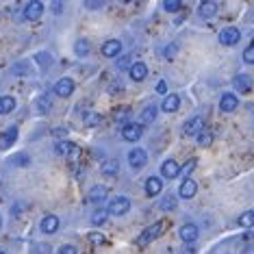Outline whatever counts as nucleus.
<instances>
[{"mask_svg": "<svg viewBox=\"0 0 254 254\" xmlns=\"http://www.w3.org/2000/svg\"><path fill=\"white\" fill-rule=\"evenodd\" d=\"M165 228H167V222H165V219H159V222H154L152 226H148L139 237H137L135 244H137V246H148V244H152L154 239H159V237L165 233Z\"/></svg>", "mask_w": 254, "mask_h": 254, "instance_id": "obj_1", "label": "nucleus"}, {"mask_svg": "<svg viewBox=\"0 0 254 254\" xmlns=\"http://www.w3.org/2000/svg\"><path fill=\"white\" fill-rule=\"evenodd\" d=\"M128 209H130V200L126 198V195H118V198H113L111 202H109V206H107L109 215H115V217L126 215Z\"/></svg>", "mask_w": 254, "mask_h": 254, "instance_id": "obj_2", "label": "nucleus"}, {"mask_svg": "<svg viewBox=\"0 0 254 254\" xmlns=\"http://www.w3.org/2000/svg\"><path fill=\"white\" fill-rule=\"evenodd\" d=\"M148 163V152L143 148H132L130 152H128V165L132 167V170H143Z\"/></svg>", "mask_w": 254, "mask_h": 254, "instance_id": "obj_3", "label": "nucleus"}, {"mask_svg": "<svg viewBox=\"0 0 254 254\" xmlns=\"http://www.w3.org/2000/svg\"><path fill=\"white\" fill-rule=\"evenodd\" d=\"M74 89H76V83H74L72 78H67V76H63V78H59L55 83V87H53V91L59 98H67V96H72L74 94Z\"/></svg>", "mask_w": 254, "mask_h": 254, "instance_id": "obj_4", "label": "nucleus"}, {"mask_svg": "<svg viewBox=\"0 0 254 254\" xmlns=\"http://www.w3.org/2000/svg\"><path fill=\"white\" fill-rule=\"evenodd\" d=\"M143 135V126L141 124H137V122H128V124H124L122 126V139L124 141H137L139 137Z\"/></svg>", "mask_w": 254, "mask_h": 254, "instance_id": "obj_5", "label": "nucleus"}, {"mask_svg": "<svg viewBox=\"0 0 254 254\" xmlns=\"http://www.w3.org/2000/svg\"><path fill=\"white\" fill-rule=\"evenodd\" d=\"M239 39H241V33H239V28H235V26H226L219 31V44L222 46H235Z\"/></svg>", "mask_w": 254, "mask_h": 254, "instance_id": "obj_6", "label": "nucleus"}, {"mask_svg": "<svg viewBox=\"0 0 254 254\" xmlns=\"http://www.w3.org/2000/svg\"><path fill=\"white\" fill-rule=\"evenodd\" d=\"M44 15V4L39 2V0H31V2L24 7V20L28 22H35Z\"/></svg>", "mask_w": 254, "mask_h": 254, "instance_id": "obj_7", "label": "nucleus"}, {"mask_svg": "<svg viewBox=\"0 0 254 254\" xmlns=\"http://www.w3.org/2000/svg\"><path fill=\"white\" fill-rule=\"evenodd\" d=\"M202 130H204V120L202 118H191V120H187L185 126H183V132L187 137H198Z\"/></svg>", "mask_w": 254, "mask_h": 254, "instance_id": "obj_8", "label": "nucleus"}, {"mask_svg": "<svg viewBox=\"0 0 254 254\" xmlns=\"http://www.w3.org/2000/svg\"><path fill=\"white\" fill-rule=\"evenodd\" d=\"M59 224H61V222H59V217L50 213V215H44L42 224H39V228H42V233H44V235H55L57 230H59Z\"/></svg>", "mask_w": 254, "mask_h": 254, "instance_id": "obj_9", "label": "nucleus"}, {"mask_svg": "<svg viewBox=\"0 0 254 254\" xmlns=\"http://www.w3.org/2000/svg\"><path fill=\"white\" fill-rule=\"evenodd\" d=\"M161 174L165 178H170V181H174V178L181 176V165H178L174 159H167V161H163V165H161Z\"/></svg>", "mask_w": 254, "mask_h": 254, "instance_id": "obj_10", "label": "nucleus"}, {"mask_svg": "<svg viewBox=\"0 0 254 254\" xmlns=\"http://www.w3.org/2000/svg\"><path fill=\"white\" fill-rule=\"evenodd\" d=\"M128 76H130V80H135V83H141V80L148 76V65L143 61L132 63L130 70H128Z\"/></svg>", "mask_w": 254, "mask_h": 254, "instance_id": "obj_11", "label": "nucleus"}, {"mask_svg": "<svg viewBox=\"0 0 254 254\" xmlns=\"http://www.w3.org/2000/svg\"><path fill=\"white\" fill-rule=\"evenodd\" d=\"M122 53V44H120V39H109L102 46V55L107 57V59H115V57H120Z\"/></svg>", "mask_w": 254, "mask_h": 254, "instance_id": "obj_12", "label": "nucleus"}, {"mask_svg": "<svg viewBox=\"0 0 254 254\" xmlns=\"http://www.w3.org/2000/svg\"><path fill=\"white\" fill-rule=\"evenodd\" d=\"M143 187H146V195L154 198V195H159L161 191H163V181H161L159 176H150Z\"/></svg>", "mask_w": 254, "mask_h": 254, "instance_id": "obj_13", "label": "nucleus"}, {"mask_svg": "<svg viewBox=\"0 0 254 254\" xmlns=\"http://www.w3.org/2000/svg\"><path fill=\"white\" fill-rule=\"evenodd\" d=\"M178 235H181V239L185 244H193V241L198 239V226H195V224H185V226H181V230H178Z\"/></svg>", "mask_w": 254, "mask_h": 254, "instance_id": "obj_14", "label": "nucleus"}, {"mask_svg": "<svg viewBox=\"0 0 254 254\" xmlns=\"http://www.w3.org/2000/svg\"><path fill=\"white\" fill-rule=\"evenodd\" d=\"M107 195H109V189L102 187V185H96V187H91L87 202H91V204H102V200H107Z\"/></svg>", "mask_w": 254, "mask_h": 254, "instance_id": "obj_15", "label": "nucleus"}, {"mask_svg": "<svg viewBox=\"0 0 254 254\" xmlns=\"http://www.w3.org/2000/svg\"><path fill=\"white\" fill-rule=\"evenodd\" d=\"M195 191H198V185H195V181H191V178H185L183 185H181V189H178V195H181L183 200H189V198H193Z\"/></svg>", "mask_w": 254, "mask_h": 254, "instance_id": "obj_16", "label": "nucleus"}, {"mask_svg": "<svg viewBox=\"0 0 254 254\" xmlns=\"http://www.w3.org/2000/svg\"><path fill=\"white\" fill-rule=\"evenodd\" d=\"M233 87L237 91H241V94H248V91L252 89V78L248 76V74H237L233 78Z\"/></svg>", "mask_w": 254, "mask_h": 254, "instance_id": "obj_17", "label": "nucleus"}, {"mask_svg": "<svg viewBox=\"0 0 254 254\" xmlns=\"http://www.w3.org/2000/svg\"><path fill=\"white\" fill-rule=\"evenodd\" d=\"M237 107H239V100H237L235 94H224L219 98V109H222L224 113H233Z\"/></svg>", "mask_w": 254, "mask_h": 254, "instance_id": "obj_18", "label": "nucleus"}, {"mask_svg": "<svg viewBox=\"0 0 254 254\" xmlns=\"http://www.w3.org/2000/svg\"><path fill=\"white\" fill-rule=\"evenodd\" d=\"M198 13H200V18H215V13H217V2H213V0H204V2H200V7H198Z\"/></svg>", "mask_w": 254, "mask_h": 254, "instance_id": "obj_19", "label": "nucleus"}, {"mask_svg": "<svg viewBox=\"0 0 254 254\" xmlns=\"http://www.w3.org/2000/svg\"><path fill=\"white\" fill-rule=\"evenodd\" d=\"M178 107H181V98L176 94H167L163 105H161V109H163L165 113H174V111H178Z\"/></svg>", "mask_w": 254, "mask_h": 254, "instance_id": "obj_20", "label": "nucleus"}, {"mask_svg": "<svg viewBox=\"0 0 254 254\" xmlns=\"http://www.w3.org/2000/svg\"><path fill=\"white\" fill-rule=\"evenodd\" d=\"M252 250H254V233L248 230V233L241 235V239H239V252L241 254H250Z\"/></svg>", "mask_w": 254, "mask_h": 254, "instance_id": "obj_21", "label": "nucleus"}, {"mask_svg": "<svg viewBox=\"0 0 254 254\" xmlns=\"http://www.w3.org/2000/svg\"><path fill=\"white\" fill-rule=\"evenodd\" d=\"M157 115H159V107L157 105H148L146 109H143V111H141V126L143 124H152L154 122V120H157Z\"/></svg>", "mask_w": 254, "mask_h": 254, "instance_id": "obj_22", "label": "nucleus"}, {"mask_svg": "<svg viewBox=\"0 0 254 254\" xmlns=\"http://www.w3.org/2000/svg\"><path fill=\"white\" fill-rule=\"evenodd\" d=\"M102 174L109 176V178L118 176V174H120V165H118V161H115V159H107L105 163H102Z\"/></svg>", "mask_w": 254, "mask_h": 254, "instance_id": "obj_23", "label": "nucleus"}, {"mask_svg": "<svg viewBox=\"0 0 254 254\" xmlns=\"http://www.w3.org/2000/svg\"><path fill=\"white\" fill-rule=\"evenodd\" d=\"M15 105H18V102H15L13 96H2L0 98V115H9L15 109Z\"/></svg>", "mask_w": 254, "mask_h": 254, "instance_id": "obj_24", "label": "nucleus"}, {"mask_svg": "<svg viewBox=\"0 0 254 254\" xmlns=\"http://www.w3.org/2000/svg\"><path fill=\"white\" fill-rule=\"evenodd\" d=\"M72 150H74V143H72V141H67V139L57 141V146H55V152L59 154V157H65V159L72 154Z\"/></svg>", "mask_w": 254, "mask_h": 254, "instance_id": "obj_25", "label": "nucleus"}, {"mask_svg": "<svg viewBox=\"0 0 254 254\" xmlns=\"http://www.w3.org/2000/svg\"><path fill=\"white\" fill-rule=\"evenodd\" d=\"M107 219H109L107 209H96L94 215H91V224H94V226H102V224H107Z\"/></svg>", "mask_w": 254, "mask_h": 254, "instance_id": "obj_26", "label": "nucleus"}, {"mask_svg": "<svg viewBox=\"0 0 254 254\" xmlns=\"http://www.w3.org/2000/svg\"><path fill=\"white\" fill-rule=\"evenodd\" d=\"M239 226H241V228H246V230H250V228L254 226V211L241 213V215H239Z\"/></svg>", "mask_w": 254, "mask_h": 254, "instance_id": "obj_27", "label": "nucleus"}, {"mask_svg": "<svg viewBox=\"0 0 254 254\" xmlns=\"http://www.w3.org/2000/svg\"><path fill=\"white\" fill-rule=\"evenodd\" d=\"M89 50H91V46H89L87 39H78V42L74 44V53H76V57H87Z\"/></svg>", "mask_w": 254, "mask_h": 254, "instance_id": "obj_28", "label": "nucleus"}, {"mask_svg": "<svg viewBox=\"0 0 254 254\" xmlns=\"http://www.w3.org/2000/svg\"><path fill=\"white\" fill-rule=\"evenodd\" d=\"M176 204H178V202H176L174 195L167 193L165 198L161 200V211H174V209H176Z\"/></svg>", "mask_w": 254, "mask_h": 254, "instance_id": "obj_29", "label": "nucleus"}, {"mask_svg": "<svg viewBox=\"0 0 254 254\" xmlns=\"http://www.w3.org/2000/svg\"><path fill=\"white\" fill-rule=\"evenodd\" d=\"M195 139H198V146L200 148H206V146H211V141H213V132L211 130H202L198 137H195Z\"/></svg>", "mask_w": 254, "mask_h": 254, "instance_id": "obj_30", "label": "nucleus"}, {"mask_svg": "<svg viewBox=\"0 0 254 254\" xmlns=\"http://www.w3.org/2000/svg\"><path fill=\"white\" fill-rule=\"evenodd\" d=\"M87 241H91V244L96 246H105L107 244V237L102 233H96V230H91V233H87Z\"/></svg>", "mask_w": 254, "mask_h": 254, "instance_id": "obj_31", "label": "nucleus"}, {"mask_svg": "<svg viewBox=\"0 0 254 254\" xmlns=\"http://www.w3.org/2000/svg\"><path fill=\"white\" fill-rule=\"evenodd\" d=\"M83 120H85V124H87V126H98V124L102 122V118L98 113H85Z\"/></svg>", "mask_w": 254, "mask_h": 254, "instance_id": "obj_32", "label": "nucleus"}, {"mask_svg": "<svg viewBox=\"0 0 254 254\" xmlns=\"http://www.w3.org/2000/svg\"><path fill=\"white\" fill-rule=\"evenodd\" d=\"M181 7H183L181 0H165V2H163V9L170 11V13H174V11H178Z\"/></svg>", "mask_w": 254, "mask_h": 254, "instance_id": "obj_33", "label": "nucleus"}, {"mask_svg": "<svg viewBox=\"0 0 254 254\" xmlns=\"http://www.w3.org/2000/svg\"><path fill=\"white\" fill-rule=\"evenodd\" d=\"M15 137H18V128H15V126H11V128L4 132V146H11V143L15 141Z\"/></svg>", "mask_w": 254, "mask_h": 254, "instance_id": "obj_34", "label": "nucleus"}, {"mask_svg": "<svg viewBox=\"0 0 254 254\" xmlns=\"http://www.w3.org/2000/svg\"><path fill=\"white\" fill-rule=\"evenodd\" d=\"M28 67H31V63H28V61H20V63H15L11 72H13V74H28Z\"/></svg>", "mask_w": 254, "mask_h": 254, "instance_id": "obj_35", "label": "nucleus"}, {"mask_svg": "<svg viewBox=\"0 0 254 254\" xmlns=\"http://www.w3.org/2000/svg\"><path fill=\"white\" fill-rule=\"evenodd\" d=\"M130 65H132V63H130V57H120V59H118V63H115V67H118V70H130Z\"/></svg>", "mask_w": 254, "mask_h": 254, "instance_id": "obj_36", "label": "nucleus"}, {"mask_svg": "<svg viewBox=\"0 0 254 254\" xmlns=\"http://www.w3.org/2000/svg\"><path fill=\"white\" fill-rule=\"evenodd\" d=\"M193 167H195V161H187L183 167H181V176H185V178H189V174L193 172Z\"/></svg>", "mask_w": 254, "mask_h": 254, "instance_id": "obj_37", "label": "nucleus"}, {"mask_svg": "<svg viewBox=\"0 0 254 254\" xmlns=\"http://www.w3.org/2000/svg\"><path fill=\"white\" fill-rule=\"evenodd\" d=\"M57 254H78V250H76V246H72V244H63L59 250H57Z\"/></svg>", "mask_w": 254, "mask_h": 254, "instance_id": "obj_38", "label": "nucleus"}, {"mask_svg": "<svg viewBox=\"0 0 254 254\" xmlns=\"http://www.w3.org/2000/svg\"><path fill=\"white\" fill-rule=\"evenodd\" d=\"M244 61H246V63H250V65H254V44H252V46H248V48H246V53H244Z\"/></svg>", "mask_w": 254, "mask_h": 254, "instance_id": "obj_39", "label": "nucleus"}, {"mask_svg": "<svg viewBox=\"0 0 254 254\" xmlns=\"http://www.w3.org/2000/svg\"><path fill=\"white\" fill-rule=\"evenodd\" d=\"M176 53H178V46L176 44H170V46H165V59H174L176 57Z\"/></svg>", "mask_w": 254, "mask_h": 254, "instance_id": "obj_40", "label": "nucleus"}, {"mask_svg": "<svg viewBox=\"0 0 254 254\" xmlns=\"http://www.w3.org/2000/svg\"><path fill=\"white\" fill-rule=\"evenodd\" d=\"M50 252H53V248L48 244H39V246H35V250H33V254H50Z\"/></svg>", "mask_w": 254, "mask_h": 254, "instance_id": "obj_41", "label": "nucleus"}, {"mask_svg": "<svg viewBox=\"0 0 254 254\" xmlns=\"http://www.w3.org/2000/svg\"><path fill=\"white\" fill-rule=\"evenodd\" d=\"M13 165H28V157L26 154H15V159H11Z\"/></svg>", "mask_w": 254, "mask_h": 254, "instance_id": "obj_42", "label": "nucleus"}, {"mask_svg": "<svg viewBox=\"0 0 254 254\" xmlns=\"http://www.w3.org/2000/svg\"><path fill=\"white\" fill-rule=\"evenodd\" d=\"M35 59H37L39 63H44V65H46V63H53V57H48V55H44V53H39Z\"/></svg>", "mask_w": 254, "mask_h": 254, "instance_id": "obj_43", "label": "nucleus"}, {"mask_svg": "<svg viewBox=\"0 0 254 254\" xmlns=\"http://www.w3.org/2000/svg\"><path fill=\"white\" fill-rule=\"evenodd\" d=\"M157 94H167V83L165 80H159L157 83Z\"/></svg>", "mask_w": 254, "mask_h": 254, "instance_id": "obj_44", "label": "nucleus"}, {"mask_svg": "<svg viewBox=\"0 0 254 254\" xmlns=\"http://www.w3.org/2000/svg\"><path fill=\"white\" fill-rule=\"evenodd\" d=\"M53 135H55V137H67V130H65V128H55Z\"/></svg>", "mask_w": 254, "mask_h": 254, "instance_id": "obj_45", "label": "nucleus"}, {"mask_svg": "<svg viewBox=\"0 0 254 254\" xmlns=\"http://www.w3.org/2000/svg\"><path fill=\"white\" fill-rule=\"evenodd\" d=\"M87 9H98V7H105V2H85Z\"/></svg>", "mask_w": 254, "mask_h": 254, "instance_id": "obj_46", "label": "nucleus"}, {"mask_svg": "<svg viewBox=\"0 0 254 254\" xmlns=\"http://www.w3.org/2000/svg\"><path fill=\"white\" fill-rule=\"evenodd\" d=\"M0 228H2V217H0Z\"/></svg>", "mask_w": 254, "mask_h": 254, "instance_id": "obj_47", "label": "nucleus"}, {"mask_svg": "<svg viewBox=\"0 0 254 254\" xmlns=\"http://www.w3.org/2000/svg\"><path fill=\"white\" fill-rule=\"evenodd\" d=\"M250 20H252V22H254V11H252V18H250Z\"/></svg>", "mask_w": 254, "mask_h": 254, "instance_id": "obj_48", "label": "nucleus"}, {"mask_svg": "<svg viewBox=\"0 0 254 254\" xmlns=\"http://www.w3.org/2000/svg\"><path fill=\"white\" fill-rule=\"evenodd\" d=\"M0 254H4V252H0Z\"/></svg>", "mask_w": 254, "mask_h": 254, "instance_id": "obj_49", "label": "nucleus"}]
</instances>
